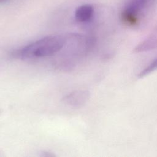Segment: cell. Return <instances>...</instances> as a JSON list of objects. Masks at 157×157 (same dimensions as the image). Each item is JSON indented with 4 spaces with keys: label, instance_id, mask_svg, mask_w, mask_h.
Segmentation results:
<instances>
[{
    "label": "cell",
    "instance_id": "52a82bcc",
    "mask_svg": "<svg viewBox=\"0 0 157 157\" xmlns=\"http://www.w3.org/2000/svg\"><path fill=\"white\" fill-rule=\"evenodd\" d=\"M157 70V58L151 61L148 66H147L142 71H141L138 74V77H144L150 73Z\"/></svg>",
    "mask_w": 157,
    "mask_h": 157
},
{
    "label": "cell",
    "instance_id": "9c48e42d",
    "mask_svg": "<svg viewBox=\"0 0 157 157\" xmlns=\"http://www.w3.org/2000/svg\"><path fill=\"white\" fill-rule=\"evenodd\" d=\"M4 0H0V1H4Z\"/></svg>",
    "mask_w": 157,
    "mask_h": 157
},
{
    "label": "cell",
    "instance_id": "5b68a950",
    "mask_svg": "<svg viewBox=\"0 0 157 157\" xmlns=\"http://www.w3.org/2000/svg\"><path fill=\"white\" fill-rule=\"evenodd\" d=\"M157 48V26L151 34L140 42L134 48L136 53L145 52Z\"/></svg>",
    "mask_w": 157,
    "mask_h": 157
},
{
    "label": "cell",
    "instance_id": "ba28073f",
    "mask_svg": "<svg viewBox=\"0 0 157 157\" xmlns=\"http://www.w3.org/2000/svg\"><path fill=\"white\" fill-rule=\"evenodd\" d=\"M41 156L44 157H52V156H55V155L50 152L48 151H44L42 153H41Z\"/></svg>",
    "mask_w": 157,
    "mask_h": 157
},
{
    "label": "cell",
    "instance_id": "3957f363",
    "mask_svg": "<svg viewBox=\"0 0 157 157\" xmlns=\"http://www.w3.org/2000/svg\"><path fill=\"white\" fill-rule=\"evenodd\" d=\"M148 0H129L121 13L123 21L128 25H135L139 15L146 7Z\"/></svg>",
    "mask_w": 157,
    "mask_h": 157
},
{
    "label": "cell",
    "instance_id": "7a4b0ae2",
    "mask_svg": "<svg viewBox=\"0 0 157 157\" xmlns=\"http://www.w3.org/2000/svg\"><path fill=\"white\" fill-rule=\"evenodd\" d=\"M96 40L92 36H86L78 34H71L65 37L64 46L74 54L82 55L86 54L94 45Z\"/></svg>",
    "mask_w": 157,
    "mask_h": 157
},
{
    "label": "cell",
    "instance_id": "8992f818",
    "mask_svg": "<svg viewBox=\"0 0 157 157\" xmlns=\"http://www.w3.org/2000/svg\"><path fill=\"white\" fill-rule=\"evenodd\" d=\"M94 13L92 5L86 4L79 6L75 12V18L78 22H87L90 21Z\"/></svg>",
    "mask_w": 157,
    "mask_h": 157
},
{
    "label": "cell",
    "instance_id": "6da1fadb",
    "mask_svg": "<svg viewBox=\"0 0 157 157\" xmlns=\"http://www.w3.org/2000/svg\"><path fill=\"white\" fill-rule=\"evenodd\" d=\"M64 43L65 37L48 36L25 46L15 55L22 59L50 56L60 51Z\"/></svg>",
    "mask_w": 157,
    "mask_h": 157
},
{
    "label": "cell",
    "instance_id": "277c9868",
    "mask_svg": "<svg viewBox=\"0 0 157 157\" xmlns=\"http://www.w3.org/2000/svg\"><path fill=\"white\" fill-rule=\"evenodd\" d=\"M89 98V93L86 91L78 90L64 96L63 101L70 106L78 108L83 106Z\"/></svg>",
    "mask_w": 157,
    "mask_h": 157
}]
</instances>
